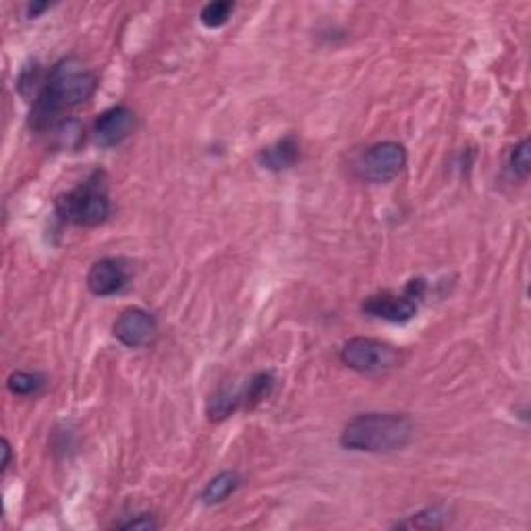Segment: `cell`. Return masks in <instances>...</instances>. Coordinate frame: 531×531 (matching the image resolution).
<instances>
[{
	"mask_svg": "<svg viewBox=\"0 0 531 531\" xmlns=\"http://www.w3.org/2000/svg\"><path fill=\"white\" fill-rule=\"evenodd\" d=\"M58 218L75 227L94 228L110 218L113 204L108 195V181L102 170H94L80 185L56 198Z\"/></svg>",
	"mask_w": 531,
	"mask_h": 531,
	"instance_id": "3957f363",
	"label": "cell"
},
{
	"mask_svg": "<svg viewBox=\"0 0 531 531\" xmlns=\"http://www.w3.org/2000/svg\"><path fill=\"white\" fill-rule=\"evenodd\" d=\"M531 170V158H529V140H523L521 143L510 150L509 156V173L515 176V179H527Z\"/></svg>",
	"mask_w": 531,
	"mask_h": 531,
	"instance_id": "e0dca14e",
	"label": "cell"
},
{
	"mask_svg": "<svg viewBox=\"0 0 531 531\" xmlns=\"http://www.w3.org/2000/svg\"><path fill=\"white\" fill-rule=\"evenodd\" d=\"M274 376L270 372H258L255 376L249 380L245 389H241V397H244V407L245 409H252L255 405L264 401L272 395V389H274Z\"/></svg>",
	"mask_w": 531,
	"mask_h": 531,
	"instance_id": "7c38bea8",
	"label": "cell"
},
{
	"mask_svg": "<svg viewBox=\"0 0 531 531\" xmlns=\"http://www.w3.org/2000/svg\"><path fill=\"white\" fill-rule=\"evenodd\" d=\"M9 463H11V444L4 438V441H3V463H0V465H3V471L9 467Z\"/></svg>",
	"mask_w": 531,
	"mask_h": 531,
	"instance_id": "ffe728a7",
	"label": "cell"
},
{
	"mask_svg": "<svg viewBox=\"0 0 531 531\" xmlns=\"http://www.w3.org/2000/svg\"><path fill=\"white\" fill-rule=\"evenodd\" d=\"M135 113L129 107H113L98 116L94 123L96 140L107 148L121 146L135 131Z\"/></svg>",
	"mask_w": 531,
	"mask_h": 531,
	"instance_id": "ba28073f",
	"label": "cell"
},
{
	"mask_svg": "<svg viewBox=\"0 0 531 531\" xmlns=\"http://www.w3.org/2000/svg\"><path fill=\"white\" fill-rule=\"evenodd\" d=\"M415 432L403 413H362L345 425L340 444L357 452H395L407 447Z\"/></svg>",
	"mask_w": 531,
	"mask_h": 531,
	"instance_id": "7a4b0ae2",
	"label": "cell"
},
{
	"mask_svg": "<svg viewBox=\"0 0 531 531\" xmlns=\"http://www.w3.org/2000/svg\"><path fill=\"white\" fill-rule=\"evenodd\" d=\"M6 386L13 395L19 397H30L36 395L38 390L44 389V378L38 376V373L31 372H13L9 380H6Z\"/></svg>",
	"mask_w": 531,
	"mask_h": 531,
	"instance_id": "9a60e30c",
	"label": "cell"
},
{
	"mask_svg": "<svg viewBox=\"0 0 531 531\" xmlns=\"http://www.w3.org/2000/svg\"><path fill=\"white\" fill-rule=\"evenodd\" d=\"M239 407H244V397H241V390H231L222 389L218 395H216L208 405V415L212 422H222L228 415H233Z\"/></svg>",
	"mask_w": 531,
	"mask_h": 531,
	"instance_id": "4fadbf2b",
	"label": "cell"
},
{
	"mask_svg": "<svg viewBox=\"0 0 531 531\" xmlns=\"http://www.w3.org/2000/svg\"><path fill=\"white\" fill-rule=\"evenodd\" d=\"M449 523V510L442 507H428L411 515L407 521L398 523L397 527H419V529H441Z\"/></svg>",
	"mask_w": 531,
	"mask_h": 531,
	"instance_id": "5bb4252c",
	"label": "cell"
},
{
	"mask_svg": "<svg viewBox=\"0 0 531 531\" xmlns=\"http://www.w3.org/2000/svg\"><path fill=\"white\" fill-rule=\"evenodd\" d=\"M407 164V150L397 141H380L362 154L357 173L370 183H389L401 175Z\"/></svg>",
	"mask_w": 531,
	"mask_h": 531,
	"instance_id": "5b68a950",
	"label": "cell"
},
{
	"mask_svg": "<svg viewBox=\"0 0 531 531\" xmlns=\"http://www.w3.org/2000/svg\"><path fill=\"white\" fill-rule=\"evenodd\" d=\"M258 162L261 168L274 170V173L291 168L299 162V141L293 135L283 137V140L261 150L258 154Z\"/></svg>",
	"mask_w": 531,
	"mask_h": 531,
	"instance_id": "30bf717a",
	"label": "cell"
},
{
	"mask_svg": "<svg viewBox=\"0 0 531 531\" xmlns=\"http://www.w3.org/2000/svg\"><path fill=\"white\" fill-rule=\"evenodd\" d=\"M98 75L85 69L80 58L69 56L58 61L48 71L42 90L31 104L30 127L34 131H48L55 127L64 110L81 107L96 94Z\"/></svg>",
	"mask_w": 531,
	"mask_h": 531,
	"instance_id": "6da1fadb",
	"label": "cell"
},
{
	"mask_svg": "<svg viewBox=\"0 0 531 531\" xmlns=\"http://www.w3.org/2000/svg\"><path fill=\"white\" fill-rule=\"evenodd\" d=\"M417 297L407 291L405 295L395 293H378L372 295L362 304V312L365 316L384 320L392 324H405L415 318L417 313Z\"/></svg>",
	"mask_w": 531,
	"mask_h": 531,
	"instance_id": "52a82bcc",
	"label": "cell"
},
{
	"mask_svg": "<svg viewBox=\"0 0 531 531\" xmlns=\"http://www.w3.org/2000/svg\"><path fill=\"white\" fill-rule=\"evenodd\" d=\"M115 527L119 529H143V531H150V529H158V521L154 519L150 513H140L135 517H129V519L119 521Z\"/></svg>",
	"mask_w": 531,
	"mask_h": 531,
	"instance_id": "ac0fdd59",
	"label": "cell"
},
{
	"mask_svg": "<svg viewBox=\"0 0 531 531\" xmlns=\"http://www.w3.org/2000/svg\"><path fill=\"white\" fill-rule=\"evenodd\" d=\"M156 330H158V326H156L154 316L141 307H127L113 324L115 338L129 349L152 343Z\"/></svg>",
	"mask_w": 531,
	"mask_h": 531,
	"instance_id": "8992f818",
	"label": "cell"
},
{
	"mask_svg": "<svg viewBox=\"0 0 531 531\" xmlns=\"http://www.w3.org/2000/svg\"><path fill=\"white\" fill-rule=\"evenodd\" d=\"M235 11V4L228 3V0H216V3H210L204 6V11H201V23L206 25L210 30H216V28H222V25L228 23V19H231Z\"/></svg>",
	"mask_w": 531,
	"mask_h": 531,
	"instance_id": "2e32d148",
	"label": "cell"
},
{
	"mask_svg": "<svg viewBox=\"0 0 531 531\" xmlns=\"http://www.w3.org/2000/svg\"><path fill=\"white\" fill-rule=\"evenodd\" d=\"M85 283L98 297H110V295L121 293L127 287L129 272L121 260L102 258L91 264Z\"/></svg>",
	"mask_w": 531,
	"mask_h": 531,
	"instance_id": "9c48e42d",
	"label": "cell"
},
{
	"mask_svg": "<svg viewBox=\"0 0 531 531\" xmlns=\"http://www.w3.org/2000/svg\"><path fill=\"white\" fill-rule=\"evenodd\" d=\"M46 9H50L48 3H34V4L28 6V15L30 17H40L42 11H46Z\"/></svg>",
	"mask_w": 531,
	"mask_h": 531,
	"instance_id": "d6986e66",
	"label": "cell"
},
{
	"mask_svg": "<svg viewBox=\"0 0 531 531\" xmlns=\"http://www.w3.org/2000/svg\"><path fill=\"white\" fill-rule=\"evenodd\" d=\"M340 359L347 368L359 373H382L397 368L403 355L395 345L370 337H355L347 340L340 349Z\"/></svg>",
	"mask_w": 531,
	"mask_h": 531,
	"instance_id": "277c9868",
	"label": "cell"
},
{
	"mask_svg": "<svg viewBox=\"0 0 531 531\" xmlns=\"http://www.w3.org/2000/svg\"><path fill=\"white\" fill-rule=\"evenodd\" d=\"M241 475L237 471H222L212 480L208 482V486L201 492V502L208 504V507H214V504H220L225 502L228 496L233 494V492H237L241 486Z\"/></svg>",
	"mask_w": 531,
	"mask_h": 531,
	"instance_id": "8fae6325",
	"label": "cell"
}]
</instances>
